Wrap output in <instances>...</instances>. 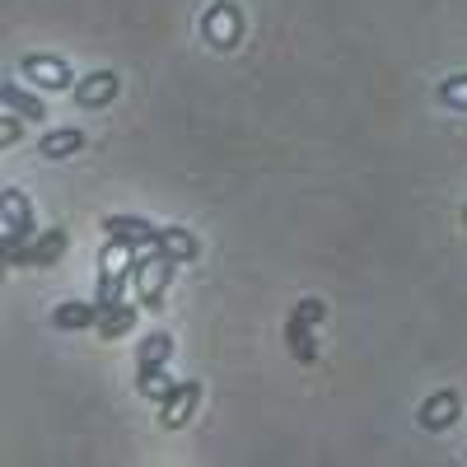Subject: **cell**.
I'll use <instances>...</instances> for the list:
<instances>
[{"label": "cell", "mask_w": 467, "mask_h": 467, "mask_svg": "<svg viewBox=\"0 0 467 467\" xmlns=\"http://www.w3.org/2000/svg\"><path fill=\"white\" fill-rule=\"evenodd\" d=\"M173 257L169 253H160V248H150V257H131V285H136V295H140V304L145 308H164V290H169V281H173Z\"/></svg>", "instance_id": "6da1fadb"}, {"label": "cell", "mask_w": 467, "mask_h": 467, "mask_svg": "<svg viewBox=\"0 0 467 467\" xmlns=\"http://www.w3.org/2000/svg\"><path fill=\"white\" fill-rule=\"evenodd\" d=\"M103 229H108V244H112V248H131V253H136V248H160V239H164L160 224L136 220V215H108Z\"/></svg>", "instance_id": "7a4b0ae2"}, {"label": "cell", "mask_w": 467, "mask_h": 467, "mask_svg": "<svg viewBox=\"0 0 467 467\" xmlns=\"http://www.w3.org/2000/svg\"><path fill=\"white\" fill-rule=\"evenodd\" d=\"M202 33H206V43L229 52V47H239V37H244V15L239 5H229V0H220V5H211L202 15Z\"/></svg>", "instance_id": "3957f363"}, {"label": "cell", "mask_w": 467, "mask_h": 467, "mask_svg": "<svg viewBox=\"0 0 467 467\" xmlns=\"http://www.w3.org/2000/svg\"><path fill=\"white\" fill-rule=\"evenodd\" d=\"M66 253V229H43L33 234V244H24L19 253H5L10 266H57Z\"/></svg>", "instance_id": "277c9868"}, {"label": "cell", "mask_w": 467, "mask_h": 467, "mask_svg": "<svg viewBox=\"0 0 467 467\" xmlns=\"http://www.w3.org/2000/svg\"><path fill=\"white\" fill-rule=\"evenodd\" d=\"M0 211H5V253H19L33 234H37L33 211H28V197H24V192H5Z\"/></svg>", "instance_id": "5b68a950"}, {"label": "cell", "mask_w": 467, "mask_h": 467, "mask_svg": "<svg viewBox=\"0 0 467 467\" xmlns=\"http://www.w3.org/2000/svg\"><path fill=\"white\" fill-rule=\"evenodd\" d=\"M458 393L453 388H440V393H431L420 402V411H416V420H420V431H431V435H440V431H449V425L458 420Z\"/></svg>", "instance_id": "8992f818"}, {"label": "cell", "mask_w": 467, "mask_h": 467, "mask_svg": "<svg viewBox=\"0 0 467 467\" xmlns=\"http://www.w3.org/2000/svg\"><path fill=\"white\" fill-rule=\"evenodd\" d=\"M197 402H202V383H197V379L173 383V393L160 402V411H164V425H169V431L187 425V420H192V411H197Z\"/></svg>", "instance_id": "52a82bcc"}, {"label": "cell", "mask_w": 467, "mask_h": 467, "mask_svg": "<svg viewBox=\"0 0 467 467\" xmlns=\"http://www.w3.org/2000/svg\"><path fill=\"white\" fill-rule=\"evenodd\" d=\"M117 89H122V80H117L112 70H94L85 80H75V103L80 108H108L117 99Z\"/></svg>", "instance_id": "ba28073f"}, {"label": "cell", "mask_w": 467, "mask_h": 467, "mask_svg": "<svg viewBox=\"0 0 467 467\" xmlns=\"http://www.w3.org/2000/svg\"><path fill=\"white\" fill-rule=\"evenodd\" d=\"M24 75H28L33 85H43V89H70V80H75L70 66L61 57H43V52L24 57Z\"/></svg>", "instance_id": "9c48e42d"}, {"label": "cell", "mask_w": 467, "mask_h": 467, "mask_svg": "<svg viewBox=\"0 0 467 467\" xmlns=\"http://www.w3.org/2000/svg\"><path fill=\"white\" fill-rule=\"evenodd\" d=\"M285 341H290V356H295L299 365H314V360H318L314 318H304V314H290V323H285Z\"/></svg>", "instance_id": "30bf717a"}, {"label": "cell", "mask_w": 467, "mask_h": 467, "mask_svg": "<svg viewBox=\"0 0 467 467\" xmlns=\"http://www.w3.org/2000/svg\"><path fill=\"white\" fill-rule=\"evenodd\" d=\"M99 299L94 304H85V299H66L57 314H52V327H61V332H80V327H99Z\"/></svg>", "instance_id": "8fae6325"}, {"label": "cell", "mask_w": 467, "mask_h": 467, "mask_svg": "<svg viewBox=\"0 0 467 467\" xmlns=\"http://www.w3.org/2000/svg\"><path fill=\"white\" fill-rule=\"evenodd\" d=\"M85 150V131L80 127H57L37 140V154H47V160H70V154Z\"/></svg>", "instance_id": "7c38bea8"}, {"label": "cell", "mask_w": 467, "mask_h": 467, "mask_svg": "<svg viewBox=\"0 0 467 467\" xmlns=\"http://www.w3.org/2000/svg\"><path fill=\"white\" fill-rule=\"evenodd\" d=\"M160 253H169L173 262H192V257H197V234H187V229H178V224H164Z\"/></svg>", "instance_id": "4fadbf2b"}, {"label": "cell", "mask_w": 467, "mask_h": 467, "mask_svg": "<svg viewBox=\"0 0 467 467\" xmlns=\"http://www.w3.org/2000/svg\"><path fill=\"white\" fill-rule=\"evenodd\" d=\"M136 388H140V398L164 402V398L173 393V379L164 374V365H140V379H136Z\"/></svg>", "instance_id": "5bb4252c"}, {"label": "cell", "mask_w": 467, "mask_h": 467, "mask_svg": "<svg viewBox=\"0 0 467 467\" xmlns=\"http://www.w3.org/2000/svg\"><path fill=\"white\" fill-rule=\"evenodd\" d=\"M131 323H136V308L131 304H112V308H103L99 314V337H122V332H131Z\"/></svg>", "instance_id": "9a60e30c"}, {"label": "cell", "mask_w": 467, "mask_h": 467, "mask_svg": "<svg viewBox=\"0 0 467 467\" xmlns=\"http://www.w3.org/2000/svg\"><path fill=\"white\" fill-rule=\"evenodd\" d=\"M0 99H5V108H15L19 117H33V122H37V117H47L43 99H28L19 85H5V89H0Z\"/></svg>", "instance_id": "2e32d148"}, {"label": "cell", "mask_w": 467, "mask_h": 467, "mask_svg": "<svg viewBox=\"0 0 467 467\" xmlns=\"http://www.w3.org/2000/svg\"><path fill=\"white\" fill-rule=\"evenodd\" d=\"M169 356H173V337L169 332H150L140 341V365H164Z\"/></svg>", "instance_id": "e0dca14e"}, {"label": "cell", "mask_w": 467, "mask_h": 467, "mask_svg": "<svg viewBox=\"0 0 467 467\" xmlns=\"http://www.w3.org/2000/svg\"><path fill=\"white\" fill-rule=\"evenodd\" d=\"M440 99H444L449 108H458V112H467V75H458V80H449V85H440Z\"/></svg>", "instance_id": "ac0fdd59"}, {"label": "cell", "mask_w": 467, "mask_h": 467, "mask_svg": "<svg viewBox=\"0 0 467 467\" xmlns=\"http://www.w3.org/2000/svg\"><path fill=\"white\" fill-rule=\"evenodd\" d=\"M19 140V112L10 108V117H5V145H15Z\"/></svg>", "instance_id": "d6986e66"}, {"label": "cell", "mask_w": 467, "mask_h": 467, "mask_svg": "<svg viewBox=\"0 0 467 467\" xmlns=\"http://www.w3.org/2000/svg\"><path fill=\"white\" fill-rule=\"evenodd\" d=\"M462 220H467V211H462Z\"/></svg>", "instance_id": "ffe728a7"}]
</instances>
